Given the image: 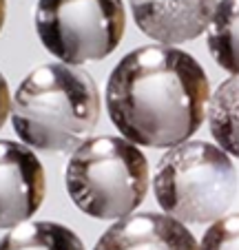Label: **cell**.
Returning <instances> with one entry per match:
<instances>
[{
    "mask_svg": "<svg viewBox=\"0 0 239 250\" xmlns=\"http://www.w3.org/2000/svg\"><path fill=\"white\" fill-rule=\"evenodd\" d=\"M5 16H7V2L0 0V31H2V24H5Z\"/></svg>",
    "mask_w": 239,
    "mask_h": 250,
    "instance_id": "5bb4252c",
    "label": "cell"
},
{
    "mask_svg": "<svg viewBox=\"0 0 239 250\" xmlns=\"http://www.w3.org/2000/svg\"><path fill=\"white\" fill-rule=\"evenodd\" d=\"M237 190V168L228 153L202 140L169 148L153 177L159 208L179 224H213L226 217Z\"/></svg>",
    "mask_w": 239,
    "mask_h": 250,
    "instance_id": "277c9868",
    "label": "cell"
},
{
    "mask_svg": "<svg viewBox=\"0 0 239 250\" xmlns=\"http://www.w3.org/2000/svg\"><path fill=\"white\" fill-rule=\"evenodd\" d=\"M9 111H11V93H9V86H7V80L0 73V128H2V124L9 118Z\"/></svg>",
    "mask_w": 239,
    "mask_h": 250,
    "instance_id": "4fadbf2b",
    "label": "cell"
},
{
    "mask_svg": "<svg viewBox=\"0 0 239 250\" xmlns=\"http://www.w3.org/2000/svg\"><path fill=\"white\" fill-rule=\"evenodd\" d=\"M219 0H129L135 24L151 40L175 47L208 29Z\"/></svg>",
    "mask_w": 239,
    "mask_h": 250,
    "instance_id": "52a82bcc",
    "label": "cell"
},
{
    "mask_svg": "<svg viewBox=\"0 0 239 250\" xmlns=\"http://www.w3.org/2000/svg\"><path fill=\"white\" fill-rule=\"evenodd\" d=\"M211 82L186 51L164 44L137 47L111 71L107 111L120 135L135 146L173 148L204 124Z\"/></svg>",
    "mask_w": 239,
    "mask_h": 250,
    "instance_id": "6da1fadb",
    "label": "cell"
},
{
    "mask_svg": "<svg viewBox=\"0 0 239 250\" xmlns=\"http://www.w3.org/2000/svg\"><path fill=\"white\" fill-rule=\"evenodd\" d=\"M100 118V93L82 69L43 64L33 69L14 98L11 122L27 146L47 153L75 151L93 133Z\"/></svg>",
    "mask_w": 239,
    "mask_h": 250,
    "instance_id": "7a4b0ae2",
    "label": "cell"
},
{
    "mask_svg": "<svg viewBox=\"0 0 239 250\" xmlns=\"http://www.w3.org/2000/svg\"><path fill=\"white\" fill-rule=\"evenodd\" d=\"M44 168L24 144L0 140V230L29 222L44 199Z\"/></svg>",
    "mask_w": 239,
    "mask_h": 250,
    "instance_id": "8992f818",
    "label": "cell"
},
{
    "mask_svg": "<svg viewBox=\"0 0 239 250\" xmlns=\"http://www.w3.org/2000/svg\"><path fill=\"white\" fill-rule=\"evenodd\" d=\"M122 0H38L40 42L62 64L78 66L111 56L122 42Z\"/></svg>",
    "mask_w": 239,
    "mask_h": 250,
    "instance_id": "5b68a950",
    "label": "cell"
},
{
    "mask_svg": "<svg viewBox=\"0 0 239 250\" xmlns=\"http://www.w3.org/2000/svg\"><path fill=\"white\" fill-rule=\"evenodd\" d=\"M66 193L89 217L120 219L137 210L149 190V162L124 137H89L71 153L65 170Z\"/></svg>",
    "mask_w": 239,
    "mask_h": 250,
    "instance_id": "3957f363",
    "label": "cell"
},
{
    "mask_svg": "<svg viewBox=\"0 0 239 250\" xmlns=\"http://www.w3.org/2000/svg\"><path fill=\"white\" fill-rule=\"evenodd\" d=\"M208 128L224 153L239 157V76H230L208 102Z\"/></svg>",
    "mask_w": 239,
    "mask_h": 250,
    "instance_id": "9c48e42d",
    "label": "cell"
},
{
    "mask_svg": "<svg viewBox=\"0 0 239 250\" xmlns=\"http://www.w3.org/2000/svg\"><path fill=\"white\" fill-rule=\"evenodd\" d=\"M0 250H85V244L62 224L24 222L0 239Z\"/></svg>",
    "mask_w": 239,
    "mask_h": 250,
    "instance_id": "8fae6325",
    "label": "cell"
},
{
    "mask_svg": "<svg viewBox=\"0 0 239 250\" xmlns=\"http://www.w3.org/2000/svg\"><path fill=\"white\" fill-rule=\"evenodd\" d=\"M93 250H199V244L169 215L137 212L104 230Z\"/></svg>",
    "mask_w": 239,
    "mask_h": 250,
    "instance_id": "ba28073f",
    "label": "cell"
},
{
    "mask_svg": "<svg viewBox=\"0 0 239 250\" xmlns=\"http://www.w3.org/2000/svg\"><path fill=\"white\" fill-rule=\"evenodd\" d=\"M206 44L215 62L239 76V0H219L208 24Z\"/></svg>",
    "mask_w": 239,
    "mask_h": 250,
    "instance_id": "30bf717a",
    "label": "cell"
},
{
    "mask_svg": "<svg viewBox=\"0 0 239 250\" xmlns=\"http://www.w3.org/2000/svg\"><path fill=\"white\" fill-rule=\"evenodd\" d=\"M199 250H239V212L213 222L199 241Z\"/></svg>",
    "mask_w": 239,
    "mask_h": 250,
    "instance_id": "7c38bea8",
    "label": "cell"
}]
</instances>
